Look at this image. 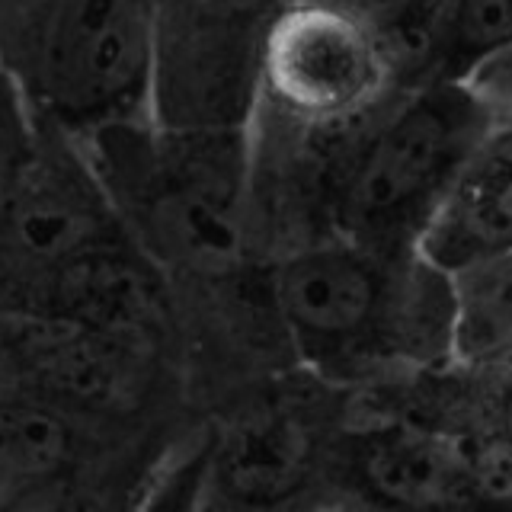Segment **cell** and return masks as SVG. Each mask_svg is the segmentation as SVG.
Listing matches in <instances>:
<instances>
[{
  "label": "cell",
  "mask_w": 512,
  "mask_h": 512,
  "mask_svg": "<svg viewBox=\"0 0 512 512\" xmlns=\"http://www.w3.org/2000/svg\"><path fill=\"white\" fill-rule=\"evenodd\" d=\"M381 42L400 90L464 84L509 52L512 0H416Z\"/></svg>",
  "instance_id": "obj_10"
},
{
  "label": "cell",
  "mask_w": 512,
  "mask_h": 512,
  "mask_svg": "<svg viewBox=\"0 0 512 512\" xmlns=\"http://www.w3.org/2000/svg\"><path fill=\"white\" fill-rule=\"evenodd\" d=\"M42 141V119L20 84L0 68V196L20 180Z\"/></svg>",
  "instance_id": "obj_16"
},
{
  "label": "cell",
  "mask_w": 512,
  "mask_h": 512,
  "mask_svg": "<svg viewBox=\"0 0 512 512\" xmlns=\"http://www.w3.org/2000/svg\"><path fill=\"white\" fill-rule=\"evenodd\" d=\"M87 410L29 384H0V490L96 461Z\"/></svg>",
  "instance_id": "obj_12"
},
{
  "label": "cell",
  "mask_w": 512,
  "mask_h": 512,
  "mask_svg": "<svg viewBox=\"0 0 512 512\" xmlns=\"http://www.w3.org/2000/svg\"><path fill=\"white\" fill-rule=\"evenodd\" d=\"M208 461H212V439H199L173 452L164 468L154 471L144 484L132 512H202Z\"/></svg>",
  "instance_id": "obj_15"
},
{
  "label": "cell",
  "mask_w": 512,
  "mask_h": 512,
  "mask_svg": "<svg viewBox=\"0 0 512 512\" xmlns=\"http://www.w3.org/2000/svg\"><path fill=\"white\" fill-rule=\"evenodd\" d=\"M512 250V125L493 128L429 212L413 256L445 279Z\"/></svg>",
  "instance_id": "obj_9"
},
{
  "label": "cell",
  "mask_w": 512,
  "mask_h": 512,
  "mask_svg": "<svg viewBox=\"0 0 512 512\" xmlns=\"http://www.w3.org/2000/svg\"><path fill=\"white\" fill-rule=\"evenodd\" d=\"M317 468V439L292 410H260L224 439H212L205 503L272 512L308 490Z\"/></svg>",
  "instance_id": "obj_11"
},
{
  "label": "cell",
  "mask_w": 512,
  "mask_h": 512,
  "mask_svg": "<svg viewBox=\"0 0 512 512\" xmlns=\"http://www.w3.org/2000/svg\"><path fill=\"white\" fill-rule=\"evenodd\" d=\"M154 0H0V68L71 138L151 116Z\"/></svg>",
  "instance_id": "obj_4"
},
{
  "label": "cell",
  "mask_w": 512,
  "mask_h": 512,
  "mask_svg": "<svg viewBox=\"0 0 512 512\" xmlns=\"http://www.w3.org/2000/svg\"><path fill=\"white\" fill-rule=\"evenodd\" d=\"M269 295L298 356L327 375L452 359V285L413 253L317 237L276 256Z\"/></svg>",
  "instance_id": "obj_2"
},
{
  "label": "cell",
  "mask_w": 512,
  "mask_h": 512,
  "mask_svg": "<svg viewBox=\"0 0 512 512\" xmlns=\"http://www.w3.org/2000/svg\"><path fill=\"white\" fill-rule=\"evenodd\" d=\"M346 464L362 493L391 512H477L458 426L378 420L349 439Z\"/></svg>",
  "instance_id": "obj_8"
},
{
  "label": "cell",
  "mask_w": 512,
  "mask_h": 512,
  "mask_svg": "<svg viewBox=\"0 0 512 512\" xmlns=\"http://www.w3.org/2000/svg\"><path fill=\"white\" fill-rule=\"evenodd\" d=\"M285 0H154L151 119L240 128L256 106L263 36Z\"/></svg>",
  "instance_id": "obj_7"
},
{
  "label": "cell",
  "mask_w": 512,
  "mask_h": 512,
  "mask_svg": "<svg viewBox=\"0 0 512 512\" xmlns=\"http://www.w3.org/2000/svg\"><path fill=\"white\" fill-rule=\"evenodd\" d=\"M496 119L464 84L394 93L368 119L330 173L324 237L381 256H410L429 212Z\"/></svg>",
  "instance_id": "obj_3"
},
{
  "label": "cell",
  "mask_w": 512,
  "mask_h": 512,
  "mask_svg": "<svg viewBox=\"0 0 512 512\" xmlns=\"http://www.w3.org/2000/svg\"><path fill=\"white\" fill-rule=\"evenodd\" d=\"M132 244L148 260L228 276L253 247L250 128L106 122L77 135Z\"/></svg>",
  "instance_id": "obj_1"
},
{
  "label": "cell",
  "mask_w": 512,
  "mask_h": 512,
  "mask_svg": "<svg viewBox=\"0 0 512 512\" xmlns=\"http://www.w3.org/2000/svg\"><path fill=\"white\" fill-rule=\"evenodd\" d=\"M132 240L77 141L42 122L32 164L0 196V311L26 317L84 256Z\"/></svg>",
  "instance_id": "obj_6"
},
{
  "label": "cell",
  "mask_w": 512,
  "mask_h": 512,
  "mask_svg": "<svg viewBox=\"0 0 512 512\" xmlns=\"http://www.w3.org/2000/svg\"><path fill=\"white\" fill-rule=\"evenodd\" d=\"M452 285V359L493 372L509 352V256L448 279Z\"/></svg>",
  "instance_id": "obj_13"
},
{
  "label": "cell",
  "mask_w": 512,
  "mask_h": 512,
  "mask_svg": "<svg viewBox=\"0 0 512 512\" xmlns=\"http://www.w3.org/2000/svg\"><path fill=\"white\" fill-rule=\"evenodd\" d=\"M141 490L122 493L116 477L103 474V461H87L0 490V512H132Z\"/></svg>",
  "instance_id": "obj_14"
},
{
  "label": "cell",
  "mask_w": 512,
  "mask_h": 512,
  "mask_svg": "<svg viewBox=\"0 0 512 512\" xmlns=\"http://www.w3.org/2000/svg\"><path fill=\"white\" fill-rule=\"evenodd\" d=\"M400 93L375 29L352 16L285 0L263 36L256 106L304 132H349Z\"/></svg>",
  "instance_id": "obj_5"
},
{
  "label": "cell",
  "mask_w": 512,
  "mask_h": 512,
  "mask_svg": "<svg viewBox=\"0 0 512 512\" xmlns=\"http://www.w3.org/2000/svg\"><path fill=\"white\" fill-rule=\"evenodd\" d=\"M311 4H324V7L340 10V13L352 16V20L365 23L368 29H375L378 36H384V32L404 20L416 0H311Z\"/></svg>",
  "instance_id": "obj_17"
}]
</instances>
